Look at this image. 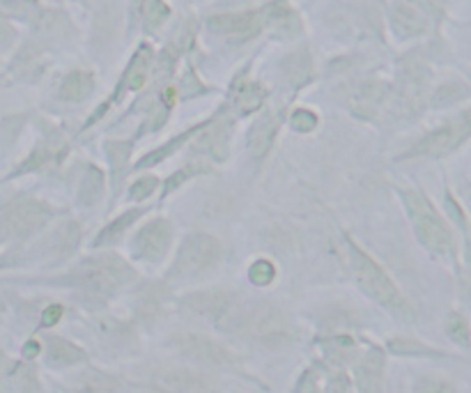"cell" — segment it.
Wrapping results in <instances>:
<instances>
[{
    "label": "cell",
    "mask_w": 471,
    "mask_h": 393,
    "mask_svg": "<svg viewBox=\"0 0 471 393\" xmlns=\"http://www.w3.org/2000/svg\"><path fill=\"white\" fill-rule=\"evenodd\" d=\"M471 136V111L465 113L458 120L443 124V127L435 129L430 136L416 143L407 156H430V159H439V156L451 155L458 150L462 143Z\"/></svg>",
    "instance_id": "52a82bcc"
},
{
    "label": "cell",
    "mask_w": 471,
    "mask_h": 393,
    "mask_svg": "<svg viewBox=\"0 0 471 393\" xmlns=\"http://www.w3.org/2000/svg\"><path fill=\"white\" fill-rule=\"evenodd\" d=\"M94 90V78L90 72L84 69H74L62 78L60 85V100L65 101H84L85 97H90V92Z\"/></svg>",
    "instance_id": "44dd1931"
},
{
    "label": "cell",
    "mask_w": 471,
    "mask_h": 393,
    "mask_svg": "<svg viewBox=\"0 0 471 393\" xmlns=\"http://www.w3.org/2000/svg\"><path fill=\"white\" fill-rule=\"evenodd\" d=\"M85 361V352L78 345L69 343L65 338H46V364L49 365H74Z\"/></svg>",
    "instance_id": "ac0fdd59"
},
{
    "label": "cell",
    "mask_w": 471,
    "mask_h": 393,
    "mask_svg": "<svg viewBox=\"0 0 471 393\" xmlns=\"http://www.w3.org/2000/svg\"><path fill=\"white\" fill-rule=\"evenodd\" d=\"M188 136H191V132H187V133H182V136H178V139H172L171 143L168 145H164V148H159V150H155V155H150V156H145L143 161H140L139 164V168H145V166H152V164H156V161H161V159H166L168 155H172V150H175V148H178L180 143H184V140L188 139Z\"/></svg>",
    "instance_id": "836d02e7"
},
{
    "label": "cell",
    "mask_w": 471,
    "mask_h": 393,
    "mask_svg": "<svg viewBox=\"0 0 471 393\" xmlns=\"http://www.w3.org/2000/svg\"><path fill=\"white\" fill-rule=\"evenodd\" d=\"M249 278L253 285L265 288V285H269V283L276 278V267H274L269 261H255L253 265L249 267Z\"/></svg>",
    "instance_id": "1f68e13d"
},
{
    "label": "cell",
    "mask_w": 471,
    "mask_h": 393,
    "mask_svg": "<svg viewBox=\"0 0 471 393\" xmlns=\"http://www.w3.org/2000/svg\"><path fill=\"white\" fill-rule=\"evenodd\" d=\"M262 19H265V26H269L278 37H290V35H297L301 30L299 17H297V12L292 10L288 0L269 3L262 10Z\"/></svg>",
    "instance_id": "5bb4252c"
},
{
    "label": "cell",
    "mask_w": 471,
    "mask_h": 393,
    "mask_svg": "<svg viewBox=\"0 0 471 393\" xmlns=\"http://www.w3.org/2000/svg\"><path fill=\"white\" fill-rule=\"evenodd\" d=\"M283 74L288 76V81L294 84H304L313 76V58L306 49H297L283 60Z\"/></svg>",
    "instance_id": "603a6c76"
},
{
    "label": "cell",
    "mask_w": 471,
    "mask_h": 393,
    "mask_svg": "<svg viewBox=\"0 0 471 393\" xmlns=\"http://www.w3.org/2000/svg\"><path fill=\"white\" fill-rule=\"evenodd\" d=\"M104 194V172L100 168H88L84 175V182H81V191H78V200L84 205H94L97 200Z\"/></svg>",
    "instance_id": "d4e9b609"
},
{
    "label": "cell",
    "mask_w": 471,
    "mask_h": 393,
    "mask_svg": "<svg viewBox=\"0 0 471 393\" xmlns=\"http://www.w3.org/2000/svg\"><path fill=\"white\" fill-rule=\"evenodd\" d=\"M139 216H140V210H132V212H127V214L120 216V219H116V221H113L111 226L101 230L100 237H97V242H94V246H106V244L117 242V239H120L124 233H127V228L132 226V223L136 221Z\"/></svg>",
    "instance_id": "484cf974"
},
{
    "label": "cell",
    "mask_w": 471,
    "mask_h": 393,
    "mask_svg": "<svg viewBox=\"0 0 471 393\" xmlns=\"http://www.w3.org/2000/svg\"><path fill=\"white\" fill-rule=\"evenodd\" d=\"M51 210L46 203L35 198H21L0 216V244L5 239H26L51 221Z\"/></svg>",
    "instance_id": "8992f818"
},
{
    "label": "cell",
    "mask_w": 471,
    "mask_h": 393,
    "mask_svg": "<svg viewBox=\"0 0 471 393\" xmlns=\"http://www.w3.org/2000/svg\"><path fill=\"white\" fill-rule=\"evenodd\" d=\"M150 67H152V49L148 44H143L139 51H136V56L132 58V62H129L120 88L123 90L143 88L145 81H148V74H150Z\"/></svg>",
    "instance_id": "d6986e66"
},
{
    "label": "cell",
    "mask_w": 471,
    "mask_h": 393,
    "mask_svg": "<svg viewBox=\"0 0 471 393\" xmlns=\"http://www.w3.org/2000/svg\"><path fill=\"white\" fill-rule=\"evenodd\" d=\"M62 313H65V310H62L60 304L49 306V309H46L44 313H42V327H53L56 322H60Z\"/></svg>",
    "instance_id": "8d00e7d4"
},
{
    "label": "cell",
    "mask_w": 471,
    "mask_h": 393,
    "mask_svg": "<svg viewBox=\"0 0 471 393\" xmlns=\"http://www.w3.org/2000/svg\"><path fill=\"white\" fill-rule=\"evenodd\" d=\"M152 387L161 393H207L212 389V380L184 368H161L152 377Z\"/></svg>",
    "instance_id": "7c38bea8"
},
{
    "label": "cell",
    "mask_w": 471,
    "mask_h": 393,
    "mask_svg": "<svg viewBox=\"0 0 471 393\" xmlns=\"http://www.w3.org/2000/svg\"><path fill=\"white\" fill-rule=\"evenodd\" d=\"M394 101V92L382 81H363L349 92V108L352 113L366 120H377L388 111Z\"/></svg>",
    "instance_id": "9c48e42d"
},
{
    "label": "cell",
    "mask_w": 471,
    "mask_h": 393,
    "mask_svg": "<svg viewBox=\"0 0 471 393\" xmlns=\"http://www.w3.org/2000/svg\"><path fill=\"white\" fill-rule=\"evenodd\" d=\"M207 23H210V30L233 39V42H249L265 28L262 12L253 10L237 12V14H219V17H212Z\"/></svg>",
    "instance_id": "30bf717a"
},
{
    "label": "cell",
    "mask_w": 471,
    "mask_h": 393,
    "mask_svg": "<svg viewBox=\"0 0 471 393\" xmlns=\"http://www.w3.org/2000/svg\"><path fill=\"white\" fill-rule=\"evenodd\" d=\"M467 94H469V88L462 81H449V84L439 85L433 97V106L435 108H446V106H453L465 100Z\"/></svg>",
    "instance_id": "4316f807"
},
{
    "label": "cell",
    "mask_w": 471,
    "mask_h": 393,
    "mask_svg": "<svg viewBox=\"0 0 471 393\" xmlns=\"http://www.w3.org/2000/svg\"><path fill=\"white\" fill-rule=\"evenodd\" d=\"M0 313H3V301H0Z\"/></svg>",
    "instance_id": "7bdbcfd3"
},
{
    "label": "cell",
    "mask_w": 471,
    "mask_h": 393,
    "mask_svg": "<svg viewBox=\"0 0 471 393\" xmlns=\"http://www.w3.org/2000/svg\"><path fill=\"white\" fill-rule=\"evenodd\" d=\"M156 187H159V180L152 178V175H148V178L139 180V182L133 184V187H132V198L133 200H145L148 196L155 194Z\"/></svg>",
    "instance_id": "e575fe53"
},
{
    "label": "cell",
    "mask_w": 471,
    "mask_h": 393,
    "mask_svg": "<svg viewBox=\"0 0 471 393\" xmlns=\"http://www.w3.org/2000/svg\"><path fill=\"white\" fill-rule=\"evenodd\" d=\"M78 237H81V230H78L76 221H65L56 233L49 237V251L53 258H67L76 249Z\"/></svg>",
    "instance_id": "7402d4cb"
},
{
    "label": "cell",
    "mask_w": 471,
    "mask_h": 393,
    "mask_svg": "<svg viewBox=\"0 0 471 393\" xmlns=\"http://www.w3.org/2000/svg\"><path fill=\"white\" fill-rule=\"evenodd\" d=\"M74 393H120V384L111 380V377L100 375V373H88L76 384Z\"/></svg>",
    "instance_id": "83f0119b"
},
{
    "label": "cell",
    "mask_w": 471,
    "mask_h": 393,
    "mask_svg": "<svg viewBox=\"0 0 471 393\" xmlns=\"http://www.w3.org/2000/svg\"><path fill=\"white\" fill-rule=\"evenodd\" d=\"M140 14H143V23L148 30H156L161 23L171 17V7L164 0H143L140 5Z\"/></svg>",
    "instance_id": "f1b7e54d"
},
{
    "label": "cell",
    "mask_w": 471,
    "mask_h": 393,
    "mask_svg": "<svg viewBox=\"0 0 471 393\" xmlns=\"http://www.w3.org/2000/svg\"><path fill=\"white\" fill-rule=\"evenodd\" d=\"M391 26L395 35L403 39L419 37L427 30V19L421 10L411 3H395L391 7Z\"/></svg>",
    "instance_id": "4fadbf2b"
},
{
    "label": "cell",
    "mask_w": 471,
    "mask_h": 393,
    "mask_svg": "<svg viewBox=\"0 0 471 393\" xmlns=\"http://www.w3.org/2000/svg\"><path fill=\"white\" fill-rule=\"evenodd\" d=\"M188 309H194L200 316L226 317L230 313V297L226 293H203L191 294L187 300Z\"/></svg>",
    "instance_id": "ffe728a7"
},
{
    "label": "cell",
    "mask_w": 471,
    "mask_h": 393,
    "mask_svg": "<svg viewBox=\"0 0 471 393\" xmlns=\"http://www.w3.org/2000/svg\"><path fill=\"white\" fill-rule=\"evenodd\" d=\"M427 67L419 60H411L407 58L403 69H400V78H403V94H400V101H405L407 106L414 108L419 104L427 88Z\"/></svg>",
    "instance_id": "9a60e30c"
},
{
    "label": "cell",
    "mask_w": 471,
    "mask_h": 393,
    "mask_svg": "<svg viewBox=\"0 0 471 393\" xmlns=\"http://www.w3.org/2000/svg\"><path fill=\"white\" fill-rule=\"evenodd\" d=\"M405 205L411 216V221H414L416 237L421 239L423 246L439 255L451 253V249H453V237H451L446 223L439 219L435 207L430 205V200H427L421 191H407Z\"/></svg>",
    "instance_id": "3957f363"
},
{
    "label": "cell",
    "mask_w": 471,
    "mask_h": 393,
    "mask_svg": "<svg viewBox=\"0 0 471 393\" xmlns=\"http://www.w3.org/2000/svg\"><path fill=\"white\" fill-rule=\"evenodd\" d=\"M276 132L278 117L274 113H265L260 120L255 122L249 133V150L255 159H262L269 152V148L274 145V139H276Z\"/></svg>",
    "instance_id": "e0dca14e"
},
{
    "label": "cell",
    "mask_w": 471,
    "mask_h": 393,
    "mask_svg": "<svg viewBox=\"0 0 471 393\" xmlns=\"http://www.w3.org/2000/svg\"><path fill=\"white\" fill-rule=\"evenodd\" d=\"M467 198H469V205H471V187H467Z\"/></svg>",
    "instance_id": "b9f144b4"
},
{
    "label": "cell",
    "mask_w": 471,
    "mask_h": 393,
    "mask_svg": "<svg viewBox=\"0 0 471 393\" xmlns=\"http://www.w3.org/2000/svg\"><path fill=\"white\" fill-rule=\"evenodd\" d=\"M205 145L210 148V152L217 159H223L228 150V127L223 122H217V129L214 132L205 133Z\"/></svg>",
    "instance_id": "4dcf8cb0"
},
{
    "label": "cell",
    "mask_w": 471,
    "mask_h": 393,
    "mask_svg": "<svg viewBox=\"0 0 471 393\" xmlns=\"http://www.w3.org/2000/svg\"><path fill=\"white\" fill-rule=\"evenodd\" d=\"M421 393H455V389L449 382H443V380H426Z\"/></svg>",
    "instance_id": "74e56055"
},
{
    "label": "cell",
    "mask_w": 471,
    "mask_h": 393,
    "mask_svg": "<svg viewBox=\"0 0 471 393\" xmlns=\"http://www.w3.org/2000/svg\"><path fill=\"white\" fill-rule=\"evenodd\" d=\"M172 242V228L166 219H155V221L145 223L133 239V253L143 258V261L159 262L166 255L168 246Z\"/></svg>",
    "instance_id": "8fae6325"
},
{
    "label": "cell",
    "mask_w": 471,
    "mask_h": 393,
    "mask_svg": "<svg viewBox=\"0 0 471 393\" xmlns=\"http://www.w3.org/2000/svg\"><path fill=\"white\" fill-rule=\"evenodd\" d=\"M172 345H175L184 357L200 361V364L217 365V368L237 365V357L230 355L223 345H219L217 341H212V338L203 336V333H175V336H172Z\"/></svg>",
    "instance_id": "ba28073f"
},
{
    "label": "cell",
    "mask_w": 471,
    "mask_h": 393,
    "mask_svg": "<svg viewBox=\"0 0 471 393\" xmlns=\"http://www.w3.org/2000/svg\"><path fill=\"white\" fill-rule=\"evenodd\" d=\"M446 332H449V336L453 338L455 343L462 345V348H469L471 345L469 325H467V320L460 313H451L449 322H446Z\"/></svg>",
    "instance_id": "f546056e"
},
{
    "label": "cell",
    "mask_w": 471,
    "mask_h": 393,
    "mask_svg": "<svg viewBox=\"0 0 471 393\" xmlns=\"http://www.w3.org/2000/svg\"><path fill=\"white\" fill-rule=\"evenodd\" d=\"M221 261V244L217 237L205 233L188 235L180 246L178 261L172 265L171 274L180 278H196L212 272Z\"/></svg>",
    "instance_id": "5b68a950"
},
{
    "label": "cell",
    "mask_w": 471,
    "mask_h": 393,
    "mask_svg": "<svg viewBox=\"0 0 471 393\" xmlns=\"http://www.w3.org/2000/svg\"><path fill=\"white\" fill-rule=\"evenodd\" d=\"M382 373L384 357L379 349H371L368 355L361 357V361L356 364V382H359L361 393L382 391Z\"/></svg>",
    "instance_id": "2e32d148"
},
{
    "label": "cell",
    "mask_w": 471,
    "mask_h": 393,
    "mask_svg": "<svg viewBox=\"0 0 471 393\" xmlns=\"http://www.w3.org/2000/svg\"><path fill=\"white\" fill-rule=\"evenodd\" d=\"M347 251L349 265H352V272H355V278L361 285V290H366L372 300L379 301L387 309L395 310V313H410L405 297L400 294V290L395 288L394 281L388 278V274L384 272L382 267L377 265L371 255L363 253L355 242H347Z\"/></svg>",
    "instance_id": "7a4b0ae2"
},
{
    "label": "cell",
    "mask_w": 471,
    "mask_h": 393,
    "mask_svg": "<svg viewBox=\"0 0 471 393\" xmlns=\"http://www.w3.org/2000/svg\"><path fill=\"white\" fill-rule=\"evenodd\" d=\"M237 329L244 336H249L255 343L276 348V345L288 343L292 338V325L288 316L278 310L276 306H255L249 313L237 320Z\"/></svg>",
    "instance_id": "277c9868"
},
{
    "label": "cell",
    "mask_w": 471,
    "mask_h": 393,
    "mask_svg": "<svg viewBox=\"0 0 471 393\" xmlns=\"http://www.w3.org/2000/svg\"><path fill=\"white\" fill-rule=\"evenodd\" d=\"M106 150H108V159L113 161V166L116 168L123 166V161H127V156H129L127 143H108L106 145Z\"/></svg>",
    "instance_id": "d590c367"
},
{
    "label": "cell",
    "mask_w": 471,
    "mask_h": 393,
    "mask_svg": "<svg viewBox=\"0 0 471 393\" xmlns=\"http://www.w3.org/2000/svg\"><path fill=\"white\" fill-rule=\"evenodd\" d=\"M37 355H39L37 341H30V343L23 345V357H26V359H33V357H37Z\"/></svg>",
    "instance_id": "ab89813d"
},
{
    "label": "cell",
    "mask_w": 471,
    "mask_h": 393,
    "mask_svg": "<svg viewBox=\"0 0 471 393\" xmlns=\"http://www.w3.org/2000/svg\"><path fill=\"white\" fill-rule=\"evenodd\" d=\"M7 365H10V361H7V357L0 352V380L7 375Z\"/></svg>",
    "instance_id": "60d3db41"
},
{
    "label": "cell",
    "mask_w": 471,
    "mask_h": 393,
    "mask_svg": "<svg viewBox=\"0 0 471 393\" xmlns=\"http://www.w3.org/2000/svg\"><path fill=\"white\" fill-rule=\"evenodd\" d=\"M267 100V90L262 88L260 84L255 81H249V84H242L235 92V106L242 116H251L253 111H258L262 106V101Z\"/></svg>",
    "instance_id": "cb8c5ba5"
},
{
    "label": "cell",
    "mask_w": 471,
    "mask_h": 393,
    "mask_svg": "<svg viewBox=\"0 0 471 393\" xmlns=\"http://www.w3.org/2000/svg\"><path fill=\"white\" fill-rule=\"evenodd\" d=\"M290 124H292L294 132L299 133H308L317 127V116L313 111H306V108H299L294 111L292 117H290Z\"/></svg>",
    "instance_id": "d6a6232c"
},
{
    "label": "cell",
    "mask_w": 471,
    "mask_h": 393,
    "mask_svg": "<svg viewBox=\"0 0 471 393\" xmlns=\"http://www.w3.org/2000/svg\"><path fill=\"white\" fill-rule=\"evenodd\" d=\"M196 172H203V171H200L198 166H188V168H184L182 172H175V175H172V178L168 180L166 188H168V191H172V188L178 187L180 182H184V180H187V178H191V175H196Z\"/></svg>",
    "instance_id": "f35d334b"
},
{
    "label": "cell",
    "mask_w": 471,
    "mask_h": 393,
    "mask_svg": "<svg viewBox=\"0 0 471 393\" xmlns=\"http://www.w3.org/2000/svg\"><path fill=\"white\" fill-rule=\"evenodd\" d=\"M72 278L92 300H111L117 290L132 281L133 272L132 267L120 261L117 255H101V258L85 261L72 274Z\"/></svg>",
    "instance_id": "6da1fadb"
}]
</instances>
